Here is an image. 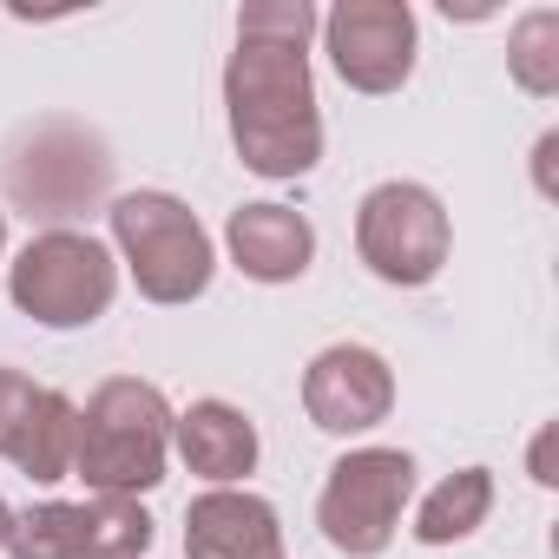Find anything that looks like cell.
<instances>
[{
	"label": "cell",
	"instance_id": "ac0fdd59",
	"mask_svg": "<svg viewBox=\"0 0 559 559\" xmlns=\"http://www.w3.org/2000/svg\"><path fill=\"white\" fill-rule=\"evenodd\" d=\"M34 402H40V389H34L21 369H0V454L21 441V428H27Z\"/></svg>",
	"mask_w": 559,
	"mask_h": 559
},
{
	"label": "cell",
	"instance_id": "4fadbf2b",
	"mask_svg": "<svg viewBox=\"0 0 559 559\" xmlns=\"http://www.w3.org/2000/svg\"><path fill=\"white\" fill-rule=\"evenodd\" d=\"M171 441H178L185 467L217 487H230L257 467V421L230 402H191L185 415H171Z\"/></svg>",
	"mask_w": 559,
	"mask_h": 559
},
{
	"label": "cell",
	"instance_id": "9a60e30c",
	"mask_svg": "<svg viewBox=\"0 0 559 559\" xmlns=\"http://www.w3.org/2000/svg\"><path fill=\"white\" fill-rule=\"evenodd\" d=\"M487 507H493V474H487V467H461V474H448V480L421 500L415 539H421V546H454V539H467V533L487 520Z\"/></svg>",
	"mask_w": 559,
	"mask_h": 559
},
{
	"label": "cell",
	"instance_id": "8fae6325",
	"mask_svg": "<svg viewBox=\"0 0 559 559\" xmlns=\"http://www.w3.org/2000/svg\"><path fill=\"white\" fill-rule=\"evenodd\" d=\"M224 243L250 284H297L317 257V230L290 204H237L224 224Z\"/></svg>",
	"mask_w": 559,
	"mask_h": 559
},
{
	"label": "cell",
	"instance_id": "52a82bcc",
	"mask_svg": "<svg viewBox=\"0 0 559 559\" xmlns=\"http://www.w3.org/2000/svg\"><path fill=\"white\" fill-rule=\"evenodd\" d=\"M14 559H145L152 552V513L139 500H40L14 513L8 533Z\"/></svg>",
	"mask_w": 559,
	"mask_h": 559
},
{
	"label": "cell",
	"instance_id": "9c48e42d",
	"mask_svg": "<svg viewBox=\"0 0 559 559\" xmlns=\"http://www.w3.org/2000/svg\"><path fill=\"white\" fill-rule=\"evenodd\" d=\"M304 408L323 435H369L395 408V369L362 343H330L304 369Z\"/></svg>",
	"mask_w": 559,
	"mask_h": 559
},
{
	"label": "cell",
	"instance_id": "277c9868",
	"mask_svg": "<svg viewBox=\"0 0 559 559\" xmlns=\"http://www.w3.org/2000/svg\"><path fill=\"white\" fill-rule=\"evenodd\" d=\"M8 290H14V310H27L34 323H47V330H86L119 297V263L86 230H40L14 257Z\"/></svg>",
	"mask_w": 559,
	"mask_h": 559
},
{
	"label": "cell",
	"instance_id": "ffe728a7",
	"mask_svg": "<svg viewBox=\"0 0 559 559\" xmlns=\"http://www.w3.org/2000/svg\"><path fill=\"white\" fill-rule=\"evenodd\" d=\"M0 250H8V217H0Z\"/></svg>",
	"mask_w": 559,
	"mask_h": 559
},
{
	"label": "cell",
	"instance_id": "8992f818",
	"mask_svg": "<svg viewBox=\"0 0 559 559\" xmlns=\"http://www.w3.org/2000/svg\"><path fill=\"white\" fill-rule=\"evenodd\" d=\"M448 211L428 185H408V178H389L362 198L356 211V257L382 276V284H435L441 263H448Z\"/></svg>",
	"mask_w": 559,
	"mask_h": 559
},
{
	"label": "cell",
	"instance_id": "3957f363",
	"mask_svg": "<svg viewBox=\"0 0 559 559\" xmlns=\"http://www.w3.org/2000/svg\"><path fill=\"white\" fill-rule=\"evenodd\" d=\"M112 243H119L145 304H191L211 290L217 250H211L198 211L171 191H126L112 204Z\"/></svg>",
	"mask_w": 559,
	"mask_h": 559
},
{
	"label": "cell",
	"instance_id": "2e32d148",
	"mask_svg": "<svg viewBox=\"0 0 559 559\" xmlns=\"http://www.w3.org/2000/svg\"><path fill=\"white\" fill-rule=\"evenodd\" d=\"M507 67H513V80H520L533 99H552V93H559V14H552V8H533V14L513 21Z\"/></svg>",
	"mask_w": 559,
	"mask_h": 559
},
{
	"label": "cell",
	"instance_id": "d6986e66",
	"mask_svg": "<svg viewBox=\"0 0 559 559\" xmlns=\"http://www.w3.org/2000/svg\"><path fill=\"white\" fill-rule=\"evenodd\" d=\"M8 533H14V507L0 500V552H8Z\"/></svg>",
	"mask_w": 559,
	"mask_h": 559
},
{
	"label": "cell",
	"instance_id": "ba28073f",
	"mask_svg": "<svg viewBox=\"0 0 559 559\" xmlns=\"http://www.w3.org/2000/svg\"><path fill=\"white\" fill-rule=\"evenodd\" d=\"M330 67L356 93H402L415 73V14L402 0H343L323 21Z\"/></svg>",
	"mask_w": 559,
	"mask_h": 559
},
{
	"label": "cell",
	"instance_id": "5b68a950",
	"mask_svg": "<svg viewBox=\"0 0 559 559\" xmlns=\"http://www.w3.org/2000/svg\"><path fill=\"white\" fill-rule=\"evenodd\" d=\"M408 493H415V461L402 448H356L330 467L323 500H317V526L336 552L376 559V552H389Z\"/></svg>",
	"mask_w": 559,
	"mask_h": 559
},
{
	"label": "cell",
	"instance_id": "30bf717a",
	"mask_svg": "<svg viewBox=\"0 0 559 559\" xmlns=\"http://www.w3.org/2000/svg\"><path fill=\"white\" fill-rule=\"evenodd\" d=\"M185 559H284L276 507L237 487H211L185 507Z\"/></svg>",
	"mask_w": 559,
	"mask_h": 559
},
{
	"label": "cell",
	"instance_id": "e0dca14e",
	"mask_svg": "<svg viewBox=\"0 0 559 559\" xmlns=\"http://www.w3.org/2000/svg\"><path fill=\"white\" fill-rule=\"evenodd\" d=\"M317 8L310 0H263V8H243L237 14V34L243 40H290V47H304L310 34H317Z\"/></svg>",
	"mask_w": 559,
	"mask_h": 559
},
{
	"label": "cell",
	"instance_id": "6da1fadb",
	"mask_svg": "<svg viewBox=\"0 0 559 559\" xmlns=\"http://www.w3.org/2000/svg\"><path fill=\"white\" fill-rule=\"evenodd\" d=\"M224 106H230V139L237 158L257 178H304L323 158V112H317V80L310 53L290 40H243L224 60Z\"/></svg>",
	"mask_w": 559,
	"mask_h": 559
},
{
	"label": "cell",
	"instance_id": "7c38bea8",
	"mask_svg": "<svg viewBox=\"0 0 559 559\" xmlns=\"http://www.w3.org/2000/svg\"><path fill=\"white\" fill-rule=\"evenodd\" d=\"M106 171H112V158H106L99 139H86V132L67 126V152H53V126H47V132L8 165V185H14V198H27V204H40L47 217H60V211H73L80 198H93V191L106 185Z\"/></svg>",
	"mask_w": 559,
	"mask_h": 559
},
{
	"label": "cell",
	"instance_id": "5bb4252c",
	"mask_svg": "<svg viewBox=\"0 0 559 559\" xmlns=\"http://www.w3.org/2000/svg\"><path fill=\"white\" fill-rule=\"evenodd\" d=\"M73 441H80V408L60 395V389H40L21 441L8 448V461L27 474V480H67L73 474Z\"/></svg>",
	"mask_w": 559,
	"mask_h": 559
},
{
	"label": "cell",
	"instance_id": "7a4b0ae2",
	"mask_svg": "<svg viewBox=\"0 0 559 559\" xmlns=\"http://www.w3.org/2000/svg\"><path fill=\"white\" fill-rule=\"evenodd\" d=\"M165 454H171V402L139 376L99 382L93 402L80 408L73 480H86V493L106 500H139L165 480Z\"/></svg>",
	"mask_w": 559,
	"mask_h": 559
}]
</instances>
